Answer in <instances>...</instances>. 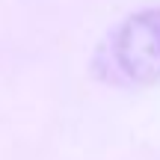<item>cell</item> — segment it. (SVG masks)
<instances>
[{"mask_svg":"<svg viewBox=\"0 0 160 160\" xmlns=\"http://www.w3.org/2000/svg\"><path fill=\"white\" fill-rule=\"evenodd\" d=\"M98 74L119 86H145L160 77V9L128 18L95 57Z\"/></svg>","mask_w":160,"mask_h":160,"instance_id":"obj_1","label":"cell"}]
</instances>
